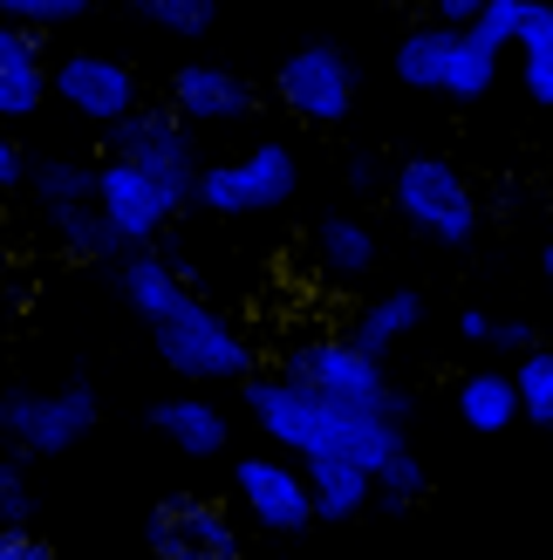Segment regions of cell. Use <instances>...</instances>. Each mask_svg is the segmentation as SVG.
I'll return each mask as SVG.
<instances>
[{
  "label": "cell",
  "instance_id": "7",
  "mask_svg": "<svg viewBox=\"0 0 553 560\" xmlns=\"http://www.w3.org/2000/svg\"><path fill=\"white\" fill-rule=\"evenodd\" d=\"M0 431H8L27 458H55L82 444L96 431V389L90 383H62V389H14V397H0Z\"/></svg>",
  "mask_w": 553,
  "mask_h": 560
},
{
  "label": "cell",
  "instance_id": "25",
  "mask_svg": "<svg viewBox=\"0 0 553 560\" xmlns=\"http://www.w3.org/2000/svg\"><path fill=\"white\" fill-rule=\"evenodd\" d=\"M48 233L62 240L69 254H82V260H109V254H123L117 233L103 226V212H96V206H55V212H48Z\"/></svg>",
  "mask_w": 553,
  "mask_h": 560
},
{
  "label": "cell",
  "instance_id": "19",
  "mask_svg": "<svg viewBox=\"0 0 553 560\" xmlns=\"http://www.w3.org/2000/svg\"><path fill=\"white\" fill-rule=\"evenodd\" d=\"M308 479V499H315V520H355L369 506V471H355L342 458H308L301 465Z\"/></svg>",
  "mask_w": 553,
  "mask_h": 560
},
{
  "label": "cell",
  "instance_id": "22",
  "mask_svg": "<svg viewBox=\"0 0 553 560\" xmlns=\"http://www.w3.org/2000/svg\"><path fill=\"white\" fill-rule=\"evenodd\" d=\"M458 35H445V27H410V35L397 42V82L403 90H437L445 82V55H451Z\"/></svg>",
  "mask_w": 553,
  "mask_h": 560
},
{
  "label": "cell",
  "instance_id": "20",
  "mask_svg": "<svg viewBox=\"0 0 553 560\" xmlns=\"http://www.w3.org/2000/svg\"><path fill=\"white\" fill-rule=\"evenodd\" d=\"M513 48H519V82H527V96L553 109V8H533L527 0V8H519Z\"/></svg>",
  "mask_w": 553,
  "mask_h": 560
},
{
  "label": "cell",
  "instance_id": "23",
  "mask_svg": "<svg viewBox=\"0 0 553 560\" xmlns=\"http://www.w3.org/2000/svg\"><path fill=\"white\" fill-rule=\"evenodd\" d=\"M492 82H499V55H492L479 35H458L451 55H445V82H437V90L458 96V103H479Z\"/></svg>",
  "mask_w": 553,
  "mask_h": 560
},
{
  "label": "cell",
  "instance_id": "32",
  "mask_svg": "<svg viewBox=\"0 0 553 560\" xmlns=\"http://www.w3.org/2000/svg\"><path fill=\"white\" fill-rule=\"evenodd\" d=\"M0 560H55V547L42 534H27V526H8L0 534Z\"/></svg>",
  "mask_w": 553,
  "mask_h": 560
},
{
  "label": "cell",
  "instance_id": "2",
  "mask_svg": "<svg viewBox=\"0 0 553 560\" xmlns=\"http://www.w3.org/2000/svg\"><path fill=\"white\" fill-rule=\"evenodd\" d=\"M281 376L294 389H308V397L336 404V410H363V417H390V424H403V397L390 389L383 362H369L349 335H315V342H301Z\"/></svg>",
  "mask_w": 553,
  "mask_h": 560
},
{
  "label": "cell",
  "instance_id": "17",
  "mask_svg": "<svg viewBox=\"0 0 553 560\" xmlns=\"http://www.w3.org/2000/svg\"><path fill=\"white\" fill-rule=\"evenodd\" d=\"M117 288H123V301L144 315L151 328L172 315V307L185 301V280H178V267L164 260V254H123V267H117Z\"/></svg>",
  "mask_w": 553,
  "mask_h": 560
},
{
  "label": "cell",
  "instance_id": "14",
  "mask_svg": "<svg viewBox=\"0 0 553 560\" xmlns=\"http://www.w3.org/2000/svg\"><path fill=\"white\" fill-rule=\"evenodd\" d=\"M48 103V69H42V42L14 35L0 21V124H21Z\"/></svg>",
  "mask_w": 553,
  "mask_h": 560
},
{
  "label": "cell",
  "instance_id": "15",
  "mask_svg": "<svg viewBox=\"0 0 553 560\" xmlns=\"http://www.w3.org/2000/svg\"><path fill=\"white\" fill-rule=\"evenodd\" d=\"M151 431H164L178 444L185 458H219L226 452V410L219 404H205V397H164V404H151Z\"/></svg>",
  "mask_w": 553,
  "mask_h": 560
},
{
  "label": "cell",
  "instance_id": "3",
  "mask_svg": "<svg viewBox=\"0 0 553 560\" xmlns=\"http://www.w3.org/2000/svg\"><path fill=\"white\" fill-rule=\"evenodd\" d=\"M151 342H157V355H164V370L185 376V383H226V376L246 383V370H254L246 335L219 315V307H205L199 294H185L172 315L151 328Z\"/></svg>",
  "mask_w": 553,
  "mask_h": 560
},
{
  "label": "cell",
  "instance_id": "8",
  "mask_svg": "<svg viewBox=\"0 0 553 560\" xmlns=\"http://www.w3.org/2000/svg\"><path fill=\"white\" fill-rule=\"evenodd\" d=\"M151 560H246V540L226 506H212L199 492H172L151 506Z\"/></svg>",
  "mask_w": 553,
  "mask_h": 560
},
{
  "label": "cell",
  "instance_id": "6",
  "mask_svg": "<svg viewBox=\"0 0 553 560\" xmlns=\"http://www.w3.org/2000/svg\"><path fill=\"white\" fill-rule=\"evenodd\" d=\"M109 158L130 164V172H144L164 199L191 206V185H199V151H191V130L172 117V109H130V117L109 130Z\"/></svg>",
  "mask_w": 553,
  "mask_h": 560
},
{
  "label": "cell",
  "instance_id": "12",
  "mask_svg": "<svg viewBox=\"0 0 553 560\" xmlns=\"http://www.w3.org/2000/svg\"><path fill=\"white\" fill-rule=\"evenodd\" d=\"M233 486H239V506L254 513V526H267V534H308L315 526L308 479H301V465H287V458H239Z\"/></svg>",
  "mask_w": 553,
  "mask_h": 560
},
{
  "label": "cell",
  "instance_id": "36",
  "mask_svg": "<svg viewBox=\"0 0 553 560\" xmlns=\"http://www.w3.org/2000/svg\"><path fill=\"white\" fill-rule=\"evenodd\" d=\"M458 335H464V342H492V315H485V307H464V315H458Z\"/></svg>",
  "mask_w": 553,
  "mask_h": 560
},
{
  "label": "cell",
  "instance_id": "13",
  "mask_svg": "<svg viewBox=\"0 0 553 560\" xmlns=\"http://www.w3.org/2000/svg\"><path fill=\"white\" fill-rule=\"evenodd\" d=\"M254 109V82L219 69V62H185L172 75V117L178 124H239Z\"/></svg>",
  "mask_w": 553,
  "mask_h": 560
},
{
  "label": "cell",
  "instance_id": "24",
  "mask_svg": "<svg viewBox=\"0 0 553 560\" xmlns=\"http://www.w3.org/2000/svg\"><path fill=\"white\" fill-rule=\"evenodd\" d=\"M27 185H35L42 212H55V206H90L96 199V164H82V158H42L35 172H27Z\"/></svg>",
  "mask_w": 553,
  "mask_h": 560
},
{
  "label": "cell",
  "instance_id": "29",
  "mask_svg": "<svg viewBox=\"0 0 553 560\" xmlns=\"http://www.w3.org/2000/svg\"><path fill=\"white\" fill-rule=\"evenodd\" d=\"M369 499H376V506H390V513H403V506H417V499H424V465L410 458V444L369 479Z\"/></svg>",
  "mask_w": 553,
  "mask_h": 560
},
{
  "label": "cell",
  "instance_id": "10",
  "mask_svg": "<svg viewBox=\"0 0 553 560\" xmlns=\"http://www.w3.org/2000/svg\"><path fill=\"white\" fill-rule=\"evenodd\" d=\"M48 90L62 96L75 117H90L103 130H117L130 109H137V75H130V62H117V55H103V48H69L62 62H55Z\"/></svg>",
  "mask_w": 553,
  "mask_h": 560
},
{
  "label": "cell",
  "instance_id": "30",
  "mask_svg": "<svg viewBox=\"0 0 553 560\" xmlns=\"http://www.w3.org/2000/svg\"><path fill=\"white\" fill-rule=\"evenodd\" d=\"M519 8H527V0H479L472 35H479L492 55H506V48H513V35H519Z\"/></svg>",
  "mask_w": 553,
  "mask_h": 560
},
{
  "label": "cell",
  "instance_id": "4",
  "mask_svg": "<svg viewBox=\"0 0 553 560\" xmlns=\"http://www.w3.org/2000/svg\"><path fill=\"white\" fill-rule=\"evenodd\" d=\"M390 206L403 212L410 233H424L437 246H464L479 233V199L451 158H403L390 172Z\"/></svg>",
  "mask_w": 553,
  "mask_h": 560
},
{
  "label": "cell",
  "instance_id": "28",
  "mask_svg": "<svg viewBox=\"0 0 553 560\" xmlns=\"http://www.w3.org/2000/svg\"><path fill=\"white\" fill-rule=\"evenodd\" d=\"M82 14H90L82 0H0V21H8L14 35H27V42L55 35V27H75Z\"/></svg>",
  "mask_w": 553,
  "mask_h": 560
},
{
  "label": "cell",
  "instance_id": "9",
  "mask_svg": "<svg viewBox=\"0 0 553 560\" xmlns=\"http://www.w3.org/2000/svg\"><path fill=\"white\" fill-rule=\"evenodd\" d=\"M273 90L301 124H342L355 109V62L336 42H301L273 75Z\"/></svg>",
  "mask_w": 553,
  "mask_h": 560
},
{
  "label": "cell",
  "instance_id": "31",
  "mask_svg": "<svg viewBox=\"0 0 553 560\" xmlns=\"http://www.w3.org/2000/svg\"><path fill=\"white\" fill-rule=\"evenodd\" d=\"M27 513H35L27 471H21L14 458H0V534H8V526H27Z\"/></svg>",
  "mask_w": 553,
  "mask_h": 560
},
{
  "label": "cell",
  "instance_id": "33",
  "mask_svg": "<svg viewBox=\"0 0 553 560\" xmlns=\"http://www.w3.org/2000/svg\"><path fill=\"white\" fill-rule=\"evenodd\" d=\"M485 349H506V355H533L540 349V335H533V322H492V342Z\"/></svg>",
  "mask_w": 553,
  "mask_h": 560
},
{
  "label": "cell",
  "instance_id": "35",
  "mask_svg": "<svg viewBox=\"0 0 553 560\" xmlns=\"http://www.w3.org/2000/svg\"><path fill=\"white\" fill-rule=\"evenodd\" d=\"M27 178V158H21V144L8 137V124H0V185H21Z\"/></svg>",
  "mask_w": 553,
  "mask_h": 560
},
{
  "label": "cell",
  "instance_id": "5",
  "mask_svg": "<svg viewBox=\"0 0 553 560\" xmlns=\"http://www.w3.org/2000/svg\"><path fill=\"white\" fill-rule=\"evenodd\" d=\"M301 185V164L287 144H254L246 158L226 164H199V185H191V206H205L219 219H246V212H281Z\"/></svg>",
  "mask_w": 553,
  "mask_h": 560
},
{
  "label": "cell",
  "instance_id": "27",
  "mask_svg": "<svg viewBox=\"0 0 553 560\" xmlns=\"http://www.w3.org/2000/svg\"><path fill=\"white\" fill-rule=\"evenodd\" d=\"M137 21L144 27H164V35H178V42H199L212 35V0H137Z\"/></svg>",
  "mask_w": 553,
  "mask_h": 560
},
{
  "label": "cell",
  "instance_id": "37",
  "mask_svg": "<svg viewBox=\"0 0 553 560\" xmlns=\"http://www.w3.org/2000/svg\"><path fill=\"white\" fill-rule=\"evenodd\" d=\"M540 267H546V273H553V240H546V246H540Z\"/></svg>",
  "mask_w": 553,
  "mask_h": 560
},
{
  "label": "cell",
  "instance_id": "34",
  "mask_svg": "<svg viewBox=\"0 0 553 560\" xmlns=\"http://www.w3.org/2000/svg\"><path fill=\"white\" fill-rule=\"evenodd\" d=\"M342 178H349V191H383L390 178H383V164L369 158V151H355L349 164H342Z\"/></svg>",
  "mask_w": 553,
  "mask_h": 560
},
{
  "label": "cell",
  "instance_id": "1",
  "mask_svg": "<svg viewBox=\"0 0 553 560\" xmlns=\"http://www.w3.org/2000/svg\"><path fill=\"white\" fill-rule=\"evenodd\" d=\"M246 410H254V424L281 444V452H294L301 465L342 458V465L376 479V471L403 452V424L363 417V410H336V404L308 397V389H294L287 376H246Z\"/></svg>",
  "mask_w": 553,
  "mask_h": 560
},
{
  "label": "cell",
  "instance_id": "21",
  "mask_svg": "<svg viewBox=\"0 0 553 560\" xmlns=\"http://www.w3.org/2000/svg\"><path fill=\"white\" fill-rule=\"evenodd\" d=\"M458 417L472 431H513L519 424V397H513V376L506 370H479L458 383Z\"/></svg>",
  "mask_w": 553,
  "mask_h": 560
},
{
  "label": "cell",
  "instance_id": "26",
  "mask_svg": "<svg viewBox=\"0 0 553 560\" xmlns=\"http://www.w3.org/2000/svg\"><path fill=\"white\" fill-rule=\"evenodd\" d=\"M513 397H519V417L527 424H553V349H533L513 362Z\"/></svg>",
  "mask_w": 553,
  "mask_h": 560
},
{
  "label": "cell",
  "instance_id": "11",
  "mask_svg": "<svg viewBox=\"0 0 553 560\" xmlns=\"http://www.w3.org/2000/svg\"><path fill=\"white\" fill-rule=\"evenodd\" d=\"M96 212H103V226L117 233V246L123 254H151V240L164 233V219H172V199L144 178V172H130V164H96V199H90Z\"/></svg>",
  "mask_w": 553,
  "mask_h": 560
},
{
  "label": "cell",
  "instance_id": "18",
  "mask_svg": "<svg viewBox=\"0 0 553 560\" xmlns=\"http://www.w3.org/2000/svg\"><path fill=\"white\" fill-rule=\"evenodd\" d=\"M315 260L328 267V280H363L376 267V233L349 212H328L315 226Z\"/></svg>",
  "mask_w": 553,
  "mask_h": 560
},
{
  "label": "cell",
  "instance_id": "16",
  "mask_svg": "<svg viewBox=\"0 0 553 560\" xmlns=\"http://www.w3.org/2000/svg\"><path fill=\"white\" fill-rule=\"evenodd\" d=\"M417 322H424V294L417 288H390V294H376L363 315H355V328H349V342L363 349L369 362H383L403 335H417Z\"/></svg>",
  "mask_w": 553,
  "mask_h": 560
}]
</instances>
